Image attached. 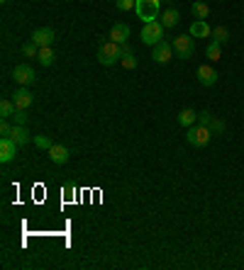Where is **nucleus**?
<instances>
[{
	"instance_id": "nucleus-11",
	"label": "nucleus",
	"mask_w": 244,
	"mask_h": 270,
	"mask_svg": "<svg viewBox=\"0 0 244 270\" xmlns=\"http://www.w3.org/2000/svg\"><path fill=\"white\" fill-rule=\"evenodd\" d=\"M10 139L17 144V146H27V144L32 141V134L24 129L22 124H15V127H12V132H10Z\"/></svg>"
},
{
	"instance_id": "nucleus-30",
	"label": "nucleus",
	"mask_w": 244,
	"mask_h": 270,
	"mask_svg": "<svg viewBox=\"0 0 244 270\" xmlns=\"http://www.w3.org/2000/svg\"><path fill=\"white\" fill-rule=\"evenodd\" d=\"M10 132H12V124L8 122V120H3V122H0V134H3V136H10Z\"/></svg>"
},
{
	"instance_id": "nucleus-13",
	"label": "nucleus",
	"mask_w": 244,
	"mask_h": 270,
	"mask_svg": "<svg viewBox=\"0 0 244 270\" xmlns=\"http://www.w3.org/2000/svg\"><path fill=\"white\" fill-rule=\"evenodd\" d=\"M12 102H15V107H17V110H27V107L32 105V93H29L27 88H20V90H15Z\"/></svg>"
},
{
	"instance_id": "nucleus-7",
	"label": "nucleus",
	"mask_w": 244,
	"mask_h": 270,
	"mask_svg": "<svg viewBox=\"0 0 244 270\" xmlns=\"http://www.w3.org/2000/svg\"><path fill=\"white\" fill-rule=\"evenodd\" d=\"M54 39H56V34H54L51 27H39V29H35V34H32V42H35L39 49L42 47H51Z\"/></svg>"
},
{
	"instance_id": "nucleus-8",
	"label": "nucleus",
	"mask_w": 244,
	"mask_h": 270,
	"mask_svg": "<svg viewBox=\"0 0 244 270\" xmlns=\"http://www.w3.org/2000/svg\"><path fill=\"white\" fill-rule=\"evenodd\" d=\"M17 144H15V141H12L10 136H3V139H0V161H3V163H10L12 159H15V153H17Z\"/></svg>"
},
{
	"instance_id": "nucleus-16",
	"label": "nucleus",
	"mask_w": 244,
	"mask_h": 270,
	"mask_svg": "<svg viewBox=\"0 0 244 270\" xmlns=\"http://www.w3.org/2000/svg\"><path fill=\"white\" fill-rule=\"evenodd\" d=\"M212 32H210V25H207L205 20H195L193 25H191V37H198V39H203V37H210Z\"/></svg>"
},
{
	"instance_id": "nucleus-5",
	"label": "nucleus",
	"mask_w": 244,
	"mask_h": 270,
	"mask_svg": "<svg viewBox=\"0 0 244 270\" xmlns=\"http://www.w3.org/2000/svg\"><path fill=\"white\" fill-rule=\"evenodd\" d=\"M171 47H173V54H176L181 61H188V59L195 54V44H193V39H191V34L176 37L173 42H171Z\"/></svg>"
},
{
	"instance_id": "nucleus-26",
	"label": "nucleus",
	"mask_w": 244,
	"mask_h": 270,
	"mask_svg": "<svg viewBox=\"0 0 244 270\" xmlns=\"http://www.w3.org/2000/svg\"><path fill=\"white\" fill-rule=\"evenodd\" d=\"M12 117H15V124H27L29 122V114H27V110H15V114H12Z\"/></svg>"
},
{
	"instance_id": "nucleus-28",
	"label": "nucleus",
	"mask_w": 244,
	"mask_h": 270,
	"mask_svg": "<svg viewBox=\"0 0 244 270\" xmlns=\"http://www.w3.org/2000/svg\"><path fill=\"white\" fill-rule=\"evenodd\" d=\"M210 132H212V134H222V132H225V122L212 117V122H210Z\"/></svg>"
},
{
	"instance_id": "nucleus-27",
	"label": "nucleus",
	"mask_w": 244,
	"mask_h": 270,
	"mask_svg": "<svg viewBox=\"0 0 244 270\" xmlns=\"http://www.w3.org/2000/svg\"><path fill=\"white\" fill-rule=\"evenodd\" d=\"M35 144H37L39 148H44V151H49V148L54 146V144H51V139H47V136H42V134L35 136Z\"/></svg>"
},
{
	"instance_id": "nucleus-6",
	"label": "nucleus",
	"mask_w": 244,
	"mask_h": 270,
	"mask_svg": "<svg viewBox=\"0 0 244 270\" xmlns=\"http://www.w3.org/2000/svg\"><path fill=\"white\" fill-rule=\"evenodd\" d=\"M12 78L20 83V86H32L37 81L35 71H32V66H27V63H20V66H15L12 68Z\"/></svg>"
},
{
	"instance_id": "nucleus-19",
	"label": "nucleus",
	"mask_w": 244,
	"mask_h": 270,
	"mask_svg": "<svg viewBox=\"0 0 244 270\" xmlns=\"http://www.w3.org/2000/svg\"><path fill=\"white\" fill-rule=\"evenodd\" d=\"M222 44H218V42H210L205 49V56L210 59V61H220V56H222V49H220Z\"/></svg>"
},
{
	"instance_id": "nucleus-31",
	"label": "nucleus",
	"mask_w": 244,
	"mask_h": 270,
	"mask_svg": "<svg viewBox=\"0 0 244 270\" xmlns=\"http://www.w3.org/2000/svg\"><path fill=\"white\" fill-rule=\"evenodd\" d=\"M0 3H8V0H0Z\"/></svg>"
},
{
	"instance_id": "nucleus-18",
	"label": "nucleus",
	"mask_w": 244,
	"mask_h": 270,
	"mask_svg": "<svg viewBox=\"0 0 244 270\" xmlns=\"http://www.w3.org/2000/svg\"><path fill=\"white\" fill-rule=\"evenodd\" d=\"M191 13H193L198 20H207V17H210V8H207L203 0H195L193 5H191Z\"/></svg>"
},
{
	"instance_id": "nucleus-17",
	"label": "nucleus",
	"mask_w": 244,
	"mask_h": 270,
	"mask_svg": "<svg viewBox=\"0 0 244 270\" xmlns=\"http://www.w3.org/2000/svg\"><path fill=\"white\" fill-rule=\"evenodd\" d=\"M178 124L181 127H193V124H198V114H195V110H191V107H186V110L178 112Z\"/></svg>"
},
{
	"instance_id": "nucleus-1",
	"label": "nucleus",
	"mask_w": 244,
	"mask_h": 270,
	"mask_svg": "<svg viewBox=\"0 0 244 270\" xmlns=\"http://www.w3.org/2000/svg\"><path fill=\"white\" fill-rule=\"evenodd\" d=\"M134 13H137V17L144 25L146 22H154V20H159V15H161V0H137Z\"/></svg>"
},
{
	"instance_id": "nucleus-14",
	"label": "nucleus",
	"mask_w": 244,
	"mask_h": 270,
	"mask_svg": "<svg viewBox=\"0 0 244 270\" xmlns=\"http://www.w3.org/2000/svg\"><path fill=\"white\" fill-rule=\"evenodd\" d=\"M110 39L117 42V44H127V39H130V27L125 25V22L112 25V29H110Z\"/></svg>"
},
{
	"instance_id": "nucleus-25",
	"label": "nucleus",
	"mask_w": 244,
	"mask_h": 270,
	"mask_svg": "<svg viewBox=\"0 0 244 270\" xmlns=\"http://www.w3.org/2000/svg\"><path fill=\"white\" fill-rule=\"evenodd\" d=\"M22 54L24 56H29V59H32V56H39V47H37L35 42H29V44H24L22 47Z\"/></svg>"
},
{
	"instance_id": "nucleus-15",
	"label": "nucleus",
	"mask_w": 244,
	"mask_h": 270,
	"mask_svg": "<svg viewBox=\"0 0 244 270\" xmlns=\"http://www.w3.org/2000/svg\"><path fill=\"white\" fill-rule=\"evenodd\" d=\"M161 17V25L166 27V29H171V27L178 25V20H181V15H178V10L176 8H169V10H164V13L159 15Z\"/></svg>"
},
{
	"instance_id": "nucleus-2",
	"label": "nucleus",
	"mask_w": 244,
	"mask_h": 270,
	"mask_svg": "<svg viewBox=\"0 0 244 270\" xmlns=\"http://www.w3.org/2000/svg\"><path fill=\"white\" fill-rule=\"evenodd\" d=\"M122 59V49L117 42H105V44H100V49H98V61L103 63V66H115V63Z\"/></svg>"
},
{
	"instance_id": "nucleus-3",
	"label": "nucleus",
	"mask_w": 244,
	"mask_h": 270,
	"mask_svg": "<svg viewBox=\"0 0 244 270\" xmlns=\"http://www.w3.org/2000/svg\"><path fill=\"white\" fill-rule=\"evenodd\" d=\"M210 127H200V124H193V127H188V132H186V141L195 148H203L210 144Z\"/></svg>"
},
{
	"instance_id": "nucleus-29",
	"label": "nucleus",
	"mask_w": 244,
	"mask_h": 270,
	"mask_svg": "<svg viewBox=\"0 0 244 270\" xmlns=\"http://www.w3.org/2000/svg\"><path fill=\"white\" fill-rule=\"evenodd\" d=\"M210 122H212V114H210V112H200V114H198V124H200V127H210Z\"/></svg>"
},
{
	"instance_id": "nucleus-10",
	"label": "nucleus",
	"mask_w": 244,
	"mask_h": 270,
	"mask_svg": "<svg viewBox=\"0 0 244 270\" xmlns=\"http://www.w3.org/2000/svg\"><path fill=\"white\" fill-rule=\"evenodd\" d=\"M171 54H173V47H171L169 42H159L157 47H154V51H151V59L157 63H166V61H171Z\"/></svg>"
},
{
	"instance_id": "nucleus-21",
	"label": "nucleus",
	"mask_w": 244,
	"mask_h": 270,
	"mask_svg": "<svg viewBox=\"0 0 244 270\" xmlns=\"http://www.w3.org/2000/svg\"><path fill=\"white\" fill-rule=\"evenodd\" d=\"M210 37H212V42H218V44H225V42H230V32H227V27H215Z\"/></svg>"
},
{
	"instance_id": "nucleus-4",
	"label": "nucleus",
	"mask_w": 244,
	"mask_h": 270,
	"mask_svg": "<svg viewBox=\"0 0 244 270\" xmlns=\"http://www.w3.org/2000/svg\"><path fill=\"white\" fill-rule=\"evenodd\" d=\"M164 29H166V27L161 25L159 20H154V22H146V25L142 27V42H144V44H149V47H157L159 42H164Z\"/></svg>"
},
{
	"instance_id": "nucleus-23",
	"label": "nucleus",
	"mask_w": 244,
	"mask_h": 270,
	"mask_svg": "<svg viewBox=\"0 0 244 270\" xmlns=\"http://www.w3.org/2000/svg\"><path fill=\"white\" fill-rule=\"evenodd\" d=\"M120 63H122V66H125V68H130V71H132V68H137V59H134V54H132V51H127V54H122Z\"/></svg>"
},
{
	"instance_id": "nucleus-22",
	"label": "nucleus",
	"mask_w": 244,
	"mask_h": 270,
	"mask_svg": "<svg viewBox=\"0 0 244 270\" xmlns=\"http://www.w3.org/2000/svg\"><path fill=\"white\" fill-rule=\"evenodd\" d=\"M15 110H17V107H15V102H12V100H3V102H0V114H3V120L12 117Z\"/></svg>"
},
{
	"instance_id": "nucleus-12",
	"label": "nucleus",
	"mask_w": 244,
	"mask_h": 270,
	"mask_svg": "<svg viewBox=\"0 0 244 270\" xmlns=\"http://www.w3.org/2000/svg\"><path fill=\"white\" fill-rule=\"evenodd\" d=\"M69 148L61 146V144H54V146L49 148V159H51V163H56V166H64L66 161H69Z\"/></svg>"
},
{
	"instance_id": "nucleus-20",
	"label": "nucleus",
	"mask_w": 244,
	"mask_h": 270,
	"mask_svg": "<svg viewBox=\"0 0 244 270\" xmlns=\"http://www.w3.org/2000/svg\"><path fill=\"white\" fill-rule=\"evenodd\" d=\"M37 59H39L42 66H51V63H54V51H51V47H42Z\"/></svg>"
},
{
	"instance_id": "nucleus-24",
	"label": "nucleus",
	"mask_w": 244,
	"mask_h": 270,
	"mask_svg": "<svg viewBox=\"0 0 244 270\" xmlns=\"http://www.w3.org/2000/svg\"><path fill=\"white\" fill-rule=\"evenodd\" d=\"M115 5H117V10H122V13H130L132 8H137V0H117Z\"/></svg>"
},
{
	"instance_id": "nucleus-9",
	"label": "nucleus",
	"mask_w": 244,
	"mask_h": 270,
	"mask_svg": "<svg viewBox=\"0 0 244 270\" xmlns=\"http://www.w3.org/2000/svg\"><path fill=\"white\" fill-rule=\"evenodd\" d=\"M198 81H200V86H205V88H210V86H215L218 83V71L212 68V66H198Z\"/></svg>"
}]
</instances>
